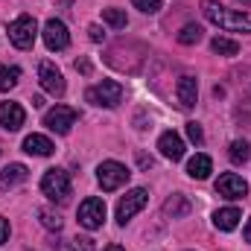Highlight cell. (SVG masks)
Returning <instances> with one entry per match:
<instances>
[{"label":"cell","instance_id":"21","mask_svg":"<svg viewBox=\"0 0 251 251\" xmlns=\"http://www.w3.org/2000/svg\"><path fill=\"white\" fill-rule=\"evenodd\" d=\"M228 158H231L234 164H246V161L251 158V146L246 143V140H234L231 149H228Z\"/></svg>","mask_w":251,"mask_h":251},{"label":"cell","instance_id":"16","mask_svg":"<svg viewBox=\"0 0 251 251\" xmlns=\"http://www.w3.org/2000/svg\"><path fill=\"white\" fill-rule=\"evenodd\" d=\"M53 140L50 137H44V134H29V137H24V152L26 155H35V158H47V155H53Z\"/></svg>","mask_w":251,"mask_h":251},{"label":"cell","instance_id":"20","mask_svg":"<svg viewBox=\"0 0 251 251\" xmlns=\"http://www.w3.org/2000/svg\"><path fill=\"white\" fill-rule=\"evenodd\" d=\"M210 47H213V53H219V56H237V53H240V44H237L234 38H225V35H216V38L210 41Z\"/></svg>","mask_w":251,"mask_h":251},{"label":"cell","instance_id":"30","mask_svg":"<svg viewBox=\"0 0 251 251\" xmlns=\"http://www.w3.org/2000/svg\"><path fill=\"white\" fill-rule=\"evenodd\" d=\"M6 240H9V219H3V216H0V246H3Z\"/></svg>","mask_w":251,"mask_h":251},{"label":"cell","instance_id":"14","mask_svg":"<svg viewBox=\"0 0 251 251\" xmlns=\"http://www.w3.org/2000/svg\"><path fill=\"white\" fill-rule=\"evenodd\" d=\"M176 94H178L181 108H193L196 105V97H199V79L196 76H181L178 85H176Z\"/></svg>","mask_w":251,"mask_h":251},{"label":"cell","instance_id":"15","mask_svg":"<svg viewBox=\"0 0 251 251\" xmlns=\"http://www.w3.org/2000/svg\"><path fill=\"white\" fill-rule=\"evenodd\" d=\"M26 178H29V170H26L24 164H9V167H3V173H0V190L18 187V184H24Z\"/></svg>","mask_w":251,"mask_h":251},{"label":"cell","instance_id":"8","mask_svg":"<svg viewBox=\"0 0 251 251\" xmlns=\"http://www.w3.org/2000/svg\"><path fill=\"white\" fill-rule=\"evenodd\" d=\"M146 201H149V193H146L143 187L128 190L123 199H120V204H117V222H120V225H126L134 213H140V210L146 207Z\"/></svg>","mask_w":251,"mask_h":251},{"label":"cell","instance_id":"4","mask_svg":"<svg viewBox=\"0 0 251 251\" xmlns=\"http://www.w3.org/2000/svg\"><path fill=\"white\" fill-rule=\"evenodd\" d=\"M128 170H126L120 161H102L100 167H97V181H100V187L105 190V193H114V190H120L128 181Z\"/></svg>","mask_w":251,"mask_h":251},{"label":"cell","instance_id":"31","mask_svg":"<svg viewBox=\"0 0 251 251\" xmlns=\"http://www.w3.org/2000/svg\"><path fill=\"white\" fill-rule=\"evenodd\" d=\"M137 164H140V170H152L155 167V161L149 155H137Z\"/></svg>","mask_w":251,"mask_h":251},{"label":"cell","instance_id":"3","mask_svg":"<svg viewBox=\"0 0 251 251\" xmlns=\"http://www.w3.org/2000/svg\"><path fill=\"white\" fill-rule=\"evenodd\" d=\"M35 35H38V24L32 15H18L12 24H9V41L18 47V50H29L35 44Z\"/></svg>","mask_w":251,"mask_h":251},{"label":"cell","instance_id":"24","mask_svg":"<svg viewBox=\"0 0 251 251\" xmlns=\"http://www.w3.org/2000/svg\"><path fill=\"white\" fill-rule=\"evenodd\" d=\"M102 21L108 26H114V29H126V24H128L123 9H102Z\"/></svg>","mask_w":251,"mask_h":251},{"label":"cell","instance_id":"5","mask_svg":"<svg viewBox=\"0 0 251 251\" xmlns=\"http://www.w3.org/2000/svg\"><path fill=\"white\" fill-rule=\"evenodd\" d=\"M41 193L50 201H67L70 199V176L64 170H47L41 178Z\"/></svg>","mask_w":251,"mask_h":251},{"label":"cell","instance_id":"33","mask_svg":"<svg viewBox=\"0 0 251 251\" xmlns=\"http://www.w3.org/2000/svg\"><path fill=\"white\" fill-rule=\"evenodd\" d=\"M243 237H246V243H251V219H249V225L243 228Z\"/></svg>","mask_w":251,"mask_h":251},{"label":"cell","instance_id":"25","mask_svg":"<svg viewBox=\"0 0 251 251\" xmlns=\"http://www.w3.org/2000/svg\"><path fill=\"white\" fill-rule=\"evenodd\" d=\"M201 35H204V29H201L199 24H187V26L178 32V44H199Z\"/></svg>","mask_w":251,"mask_h":251},{"label":"cell","instance_id":"1","mask_svg":"<svg viewBox=\"0 0 251 251\" xmlns=\"http://www.w3.org/2000/svg\"><path fill=\"white\" fill-rule=\"evenodd\" d=\"M201 15L210 24H216L219 29H225V32H251V15L249 12L225 9L216 0H201Z\"/></svg>","mask_w":251,"mask_h":251},{"label":"cell","instance_id":"17","mask_svg":"<svg viewBox=\"0 0 251 251\" xmlns=\"http://www.w3.org/2000/svg\"><path fill=\"white\" fill-rule=\"evenodd\" d=\"M240 219H243V210L240 207H222V210L213 213V225L219 231H234L240 225Z\"/></svg>","mask_w":251,"mask_h":251},{"label":"cell","instance_id":"27","mask_svg":"<svg viewBox=\"0 0 251 251\" xmlns=\"http://www.w3.org/2000/svg\"><path fill=\"white\" fill-rule=\"evenodd\" d=\"M94 240L91 237H76V240H70V251H94Z\"/></svg>","mask_w":251,"mask_h":251},{"label":"cell","instance_id":"2","mask_svg":"<svg viewBox=\"0 0 251 251\" xmlns=\"http://www.w3.org/2000/svg\"><path fill=\"white\" fill-rule=\"evenodd\" d=\"M123 97H126V88L114 79H102L100 85H91L85 91V100L91 105H100V108H117L123 102Z\"/></svg>","mask_w":251,"mask_h":251},{"label":"cell","instance_id":"6","mask_svg":"<svg viewBox=\"0 0 251 251\" xmlns=\"http://www.w3.org/2000/svg\"><path fill=\"white\" fill-rule=\"evenodd\" d=\"M102 222H105V201L100 196H88L79 204V225L88 231H97V228H102Z\"/></svg>","mask_w":251,"mask_h":251},{"label":"cell","instance_id":"29","mask_svg":"<svg viewBox=\"0 0 251 251\" xmlns=\"http://www.w3.org/2000/svg\"><path fill=\"white\" fill-rule=\"evenodd\" d=\"M88 35H91V41H102V38H105V32H102L100 24H91V26H88Z\"/></svg>","mask_w":251,"mask_h":251},{"label":"cell","instance_id":"19","mask_svg":"<svg viewBox=\"0 0 251 251\" xmlns=\"http://www.w3.org/2000/svg\"><path fill=\"white\" fill-rule=\"evenodd\" d=\"M190 207H193V204H190V199H187V196H181V193H176L173 199H167V201H164V213H167V216H173V219L187 216Z\"/></svg>","mask_w":251,"mask_h":251},{"label":"cell","instance_id":"22","mask_svg":"<svg viewBox=\"0 0 251 251\" xmlns=\"http://www.w3.org/2000/svg\"><path fill=\"white\" fill-rule=\"evenodd\" d=\"M18 79H21V70H18V67L0 64V91H12V88L18 85Z\"/></svg>","mask_w":251,"mask_h":251},{"label":"cell","instance_id":"34","mask_svg":"<svg viewBox=\"0 0 251 251\" xmlns=\"http://www.w3.org/2000/svg\"><path fill=\"white\" fill-rule=\"evenodd\" d=\"M105 251H123V246H108Z\"/></svg>","mask_w":251,"mask_h":251},{"label":"cell","instance_id":"13","mask_svg":"<svg viewBox=\"0 0 251 251\" xmlns=\"http://www.w3.org/2000/svg\"><path fill=\"white\" fill-rule=\"evenodd\" d=\"M158 149H161V155L170 158V161H181V158H184V140H181V134H176V131H164V134L158 137Z\"/></svg>","mask_w":251,"mask_h":251},{"label":"cell","instance_id":"23","mask_svg":"<svg viewBox=\"0 0 251 251\" xmlns=\"http://www.w3.org/2000/svg\"><path fill=\"white\" fill-rule=\"evenodd\" d=\"M38 219H41V225L50 228V231H59V228L64 225V219L53 210V207H41V210H38Z\"/></svg>","mask_w":251,"mask_h":251},{"label":"cell","instance_id":"10","mask_svg":"<svg viewBox=\"0 0 251 251\" xmlns=\"http://www.w3.org/2000/svg\"><path fill=\"white\" fill-rule=\"evenodd\" d=\"M216 193H219L222 199H246L249 181H246L243 176H237V173H222L219 181H216Z\"/></svg>","mask_w":251,"mask_h":251},{"label":"cell","instance_id":"11","mask_svg":"<svg viewBox=\"0 0 251 251\" xmlns=\"http://www.w3.org/2000/svg\"><path fill=\"white\" fill-rule=\"evenodd\" d=\"M44 44H47V50H64L67 44H70V32H67V26H64L59 18H50L47 24H44Z\"/></svg>","mask_w":251,"mask_h":251},{"label":"cell","instance_id":"32","mask_svg":"<svg viewBox=\"0 0 251 251\" xmlns=\"http://www.w3.org/2000/svg\"><path fill=\"white\" fill-rule=\"evenodd\" d=\"M76 70H82V73H91V62H85V59H82V62H76Z\"/></svg>","mask_w":251,"mask_h":251},{"label":"cell","instance_id":"18","mask_svg":"<svg viewBox=\"0 0 251 251\" xmlns=\"http://www.w3.org/2000/svg\"><path fill=\"white\" fill-rule=\"evenodd\" d=\"M210 173H213V161H210L207 155H193V158L187 161V176H190V178L204 181Z\"/></svg>","mask_w":251,"mask_h":251},{"label":"cell","instance_id":"7","mask_svg":"<svg viewBox=\"0 0 251 251\" xmlns=\"http://www.w3.org/2000/svg\"><path fill=\"white\" fill-rule=\"evenodd\" d=\"M76 120H79V111L70 108V105H56V108H50L44 114V126L50 131H56V134H67L76 126Z\"/></svg>","mask_w":251,"mask_h":251},{"label":"cell","instance_id":"26","mask_svg":"<svg viewBox=\"0 0 251 251\" xmlns=\"http://www.w3.org/2000/svg\"><path fill=\"white\" fill-rule=\"evenodd\" d=\"M131 3H134V9H140L146 15H155L161 9V0H131Z\"/></svg>","mask_w":251,"mask_h":251},{"label":"cell","instance_id":"35","mask_svg":"<svg viewBox=\"0 0 251 251\" xmlns=\"http://www.w3.org/2000/svg\"><path fill=\"white\" fill-rule=\"evenodd\" d=\"M243 3H251V0H243Z\"/></svg>","mask_w":251,"mask_h":251},{"label":"cell","instance_id":"9","mask_svg":"<svg viewBox=\"0 0 251 251\" xmlns=\"http://www.w3.org/2000/svg\"><path fill=\"white\" fill-rule=\"evenodd\" d=\"M38 82H41V88H44L50 97H64V91H67L62 70H59L53 62H41L38 64Z\"/></svg>","mask_w":251,"mask_h":251},{"label":"cell","instance_id":"28","mask_svg":"<svg viewBox=\"0 0 251 251\" xmlns=\"http://www.w3.org/2000/svg\"><path fill=\"white\" fill-rule=\"evenodd\" d=\"M187 137L193 143H204V131H201V126L199 123H187Z\"/></svg>","mask_w":251,"mask_h":251},{"label":"cell","instance_id":"12","mask_svg":"<svg viewBox=\"0 0 251 251\" xmlns=\"http://www.w3.org/2000/svg\"><path fill=\"white\" fill-rule=\"evenodd\" d=\"M26 123V111L21 102H0V126L6 131H18Z\"/></svg>","mask_w":251,"mask_h":251}]
</instances>
